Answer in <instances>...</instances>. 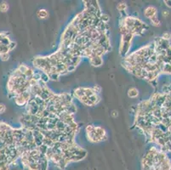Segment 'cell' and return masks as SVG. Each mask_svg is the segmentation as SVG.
<instances>
[{
  "label": "cell",
  "mask_w": 171,
  "mask_h": 170,
  "mask_svg": "<svg viewBox=\"0 0 171 170\" xmlns=\"http://www.w3.org/2000/svg\"><path fill=\"white\" fill-rule=\"evenodd\" d=\"M165 56H167L171 60V46L169 47L166 50V55H165Z\"/></svg>",
  "instance_id": "21"
},
{
  "label": "cell",
  "mask_w": 171,
  "mask_h": 170,
  "mask_svg": "<svg viewBox=\"0 0 171 170\" xmlns=\"http://www.w3.org/2000/svg\"><path fill=\"white\" fill-rule=\"evenodd\" d=\"M60 74H49L50 79L53 81H58L59 77H60Z\"/></svg>",
  "instance_id": "18"
},
{
  "label": "cell",
  "mask_w": 171,
  "mask_h": 170,
  "mask_svg": "<svg viewBox=\"0 0 171 170\" xmlns=\"http://www.w3.org/2000/svg\"><path fill=\"white\" fill-rule=\"evenodd\" d=\"M169 64H170V65H171V61H170V62H169Z\"/></svg>",
  "instance_id": "27"
},
{
  "label": "cell",
  "mask_w": 171,
  "mask_h": 170,
  "mask_svg": "<svg viewBox=\"0 0 171 170\" xmlns=\"http://www.w3.org/2000/svg\"><path fill=\"white\" fill-rule=\"evenodd\" d=\"M144 15H145L146 18L151 20V18L157 16V9L155 6H152V5L147 6L146 9L144 10Z\"/></svg>",
  "instance_id": "3"
},
{
  "label": "cell",
  "mask_w": 171,
  "mask_h": 170,
  "mask_svg": "<svg viewBox=\"0 0 171 170\" xmlns=\"http://www.w3.org/2000/svg\"><path fill=\"white\" fill-rule=\"evenodd\" d=\"M162 15H163V17H168L169 15V11L167 10H163L162 11Z\"/></svg>",
  "instance_id": "23"
},
{
  "label": "cell",
  "mask_w": 171,
  "mask_h": 170,
  "mask_svg": "<svg viewBox=\"0 0 171 170\" xmlns=\"http://www.w3.org/2000/svg\"><path fill=\"white\" fill-rule=\"evenodd\" d=\"M127 8H128V5L125 2H120L117 5V10L119 12H124L127 10Z\"/></svg>",
  "instance_id": "9"
},
{
  "label": "cell",
  "mask_w": 171,
  "mask_h": 170,
  "mask_svg": "<svg viewBox=\"0 0 171 170\" xmlns=\"http://www.w3.org/2000/svg\"><path fill=\"white\" fill-rule=\"evenodd\" d=\"M85 132L87 139L89 141H90L91 143H99V142L103 141L102 139L96 132V126L95 125L89 124V125L86 126Z\"/></svg>",
  "instance_id": "2"
},
{
  "label": "cell",
  "mask_w": 171,
  "mask_h": 170,
  "mask_svg": "<svg viewBox=\"0 0 171 170\" xmlns=\"http://www.w3.org/2000/svg\"><path fill=\"white\" fill-rule=\"evenodd\" d=\"M29 67L30 66H28L27 65H26V64H24V63H22V64H20L19 65V66H18V68H19V70L23 73V74H25L26 72L27 71V70L29 69Z\"/></svg>",
  "instance_id": "14"
},
{
  "label": "cell",
  "mask_w": 171,
  "mask_h": 170,
  "mask_svg": "<svg viewBox=\"0 0 171 170\" xmlns=\"http://www.w3.org/2000/svg\"><path fill=\"white\" fill-rule=\"evenodd\" d=\"M15 47H16V43H15V42H14V41H12V42L10 43V44L9 45L10 51H12L13 50H15Z\"/></svg>",
  "instance_id": "22"
},
{
  "label": "cell",
  "mask_w": 171,
  "mask_h": 170,
  "mask_svg": "<svg viewBox=\"0 0 171 170\" xmlns=\"http://www.w3.org/2000/svg\"><path fill=\"white\" fill-rule=\"evenodd\" d=\"M6 111V105L3 103H0V114H4Z\"/></svg>",
  "instance_id": "20"
},
{
  "label": "cell",
  "mask_w": 171,
  "mask_h": 170,
  "mask_svg": "<svg viewBox=\"0 0 171 170\" xmlns=\"http://www.w3.org/2000/svg\"><path fill=\"white\" fill-rule=\"evenodd\" d=\"M100 20H101V22L107 24L109 22V20H110V16L108 15H106V14H102L101 13V15H100Z\"/></svg>",
  "instance_id": "13"
},
{
  "label": "cell",
  "mask_w": 171,
  "mask_h": 170,
  "mask_svg": "<svg viewBox=\"0 0 171 170\" xmlns=\"http://www.w3.org/2000/svg\"><path fill=\"white\" fill-rule=\"evenodd\" d=\"M127 95H128V96H129L130 98L134 99V98L138 97V95H139V90H137L136 88H135V87H132V88H130V90H128Z\"/></svg>",
  "instance_id": "7"
},
{
  "label": "cell",
  "mask_w": 171,
  "mask_h": 170,
  "mask_svg": "<svg viewBox=\"0 0 171 170\" xmlns=\"http://www.w3.org/2000/svg\"><path fill=\"white\" fill-rule=\"evenodd\" d=\"M142 170H171V161L166 152L151 146L141 159Z\"/></svg>",
  "instance_id": "1"
},
{
  "label": "cell",
  "mask_w": 171,
  "mask_h": 170,
  "mask_svg": "<svg viewBox=\"0 0 171 170\" xmlns=\"http://www.w3.org/2000/svg\"><path fill=\"white\" fill-rule=\"evenodd\" d=\"M90 60V65H92L93 66H96V67H98V66H101L102 64H103V59L101 56H98L96 55L93 58H90L89 59Z\"/></svg>",
  "instance_id": "4"
},
{
  "label": "cell",
  "mask_w": 171,
  "mask_h": 170,
  "mask_svg": "<svg viewBox=\"0 0 171 170\" xmlns=\"http://www.w3.org/2000/svg\"><path fill=\"white\" fill-rule=\"evenodd\" d=\"M111 115L112 117H114V118H115V117H117L118 116V111H117L113 110L111 112Z\"/></svg>",
  "instance_id": "25"
},
{
  "label": "cell",
  "mask_w": 171,
  "mask_h": 170,
  "mask_svg": "<svg viewBox=\"0 0 171 170\" xmlns=\"http://www.w3.org/2000/svg\"><path fill=\"white\" fill-rule=\"evenodd\" d=\"M75 69H76V66H74V65H69V66L67 67L68 72H72V71H73Z\"/></svg>",
  "instance_id": "24"
},
{
  "label": "cell",
  "mask_w": 171,
  "mask_h": 170,
  "mask_svg": "<svg viewBox=\"0 0 171 170\" xmlns=\"http://www.w3.org/2000/svg\"><path fill=\"white\" fill-rule=\"evenodd\" d=\"M93 88V90H94V91L96 92V94H100L101 92V87L100 86V85H95L94 87H92Z\"/></svg>",
  "instance_id": "19"
},
{
  "label": "cell",
  "mask_w": 171,
  "mask_h": 170,
  "mask_svg": "<svg viewBox=\"0 0 171 170\" xmlns=\"http://www.w3.org/2000/svg\"><path fill=\"white\" fill-rule=\"evenodd\" d=\"M150 21H151V25L154 26H161V21L157 18V16H155V17L151 18Z\"/></svg>",
  "instance_id": "12"
},
{
  "label": "cell",
  "mask_w": 171,
  "mask_h": 170,
  "mask_svg": "<svg viewBox=\"0 0 171 170\" xmlns=\"http://www.w3.org/2000/svg\"><path fill=\"white\" fill-rule=\"evenodd\" d=\"M164 4H165L167 7L171 8V0H165V1H164Z\"/></svg>",
  "instance_id": "26"
},
{
  "label": "cell",
  "mask_w": 171,
  "mask_h": 170,
  "mask_svg": "<svg viewBox=\"0 0 171 170\" xmlns=\"http://www.w3.org/2000/svg\"><path fill=\"white\" fill-rule=\"evenodd\" d=\"M49 15H50V14H49L48 10H45V9H40V10H38L37 11V16L40 20H46V19H48Z\"/></svg>",
  "instance_id": "6"
},
{
  "label": "cell",
  "mask_w": 171,
  "mask_h": 170,
  "mask_svg": "<svg viewBox=\"0 0 171 170\" xmlns=\"http://www.w3.org/2000/svg\"><path fill=\"white\" fill-rule=\"evenodd\" d=\"M162 38H163L164 40H168L169 41V39L171 38V32H165L162 34Z\"/></svg>",
  "instance_id": "16"
},
{
  "label": "cell",
  "mask_w": 171,
  "mask_h": 170,
  "mask_svg": "<svg viewBox=\"0 0 171 170\" xmlns=\"http://www.w3.org/2000/svg\"><path fill=\"white\" fill-rule=\"evenodd\" d=\"M162 74H168L171 75V65L169 63H165L163 69H162Z\"/></svg>",
  "instance_id": "8"
},
{
  "label": "cell",
  "mask_w": 171,
  "mask_h": 170,
  "mask_svg": "<svg viewBox=\"0 0 171 170\" xmlns=\"http://www.w3.org/2000/svg\"><path fill=\"white\" fill-rule=\"evenodd\" d=\"M10 9V5L8 3H6V2H2L1 4H0V11L1 12H3V13H5V12H7L8 10Z\"/></svg>",
  "instance_id": "11"
},
{
  "label": "cell",
  "mask_w": 171,
  "mask_h": 170,
  "mask_svg": "<svg viewBox=\"0 0 171 170\" xmlns=\"http://www.w3.org/2000/svg\"><path fill=\"white\" fill-rule=\"evenodd\" d=\"M40 72H41V81L44 82V83H47L50 80V77H49V75H48L47 73H45V72H43V71H40Z\"/></svg>",
  "instance_id": "15"
},
{
  "label": "cell",
  "mask_w": 171,
  "mask_h": 170,
  "mask_svg": "<svg viewBox=\"0 0 171 170\" xmlns=\"http://www.w3.org/2000/svg\"><path fill=\"white\" fill-rule=\"evenodd\" d=\"M84 95V87H78L73 90V97H75L76 99L79 100Z\"/></svg>",
  "instance_id": "5"
},
{
  "label": "cell",
  "mask_w": 171,
  "mask_h": 170,
  "mask_svg": "<svg viewBox=\"0 0 171 170\" xmlns=\"http://www.w3.org/2000/svg\"><path fill=\"white\" fill-rule=\"evenodd\" d=\"M0 59L2 61H7L10 59V53H6V54H2L0 55Z\"/></svg>",
  "instance_id": "17"
},
{
  "label": "cell",
  "mask_w": 171,
  "mask_h": 170,
  "mask_svg": "<svg viewBox=\"0 0 171 170\" xmlns=\"http://www.w3.org/2000/svg\"><path fill=\"white\" fill-rule=\"evenodd\" d=\"M96 93L94 91L93 88H88V87H84V95L87 97H90L92 95H96Z\"/></svg>",
  "instance_id": "10"
}]
</instances>
